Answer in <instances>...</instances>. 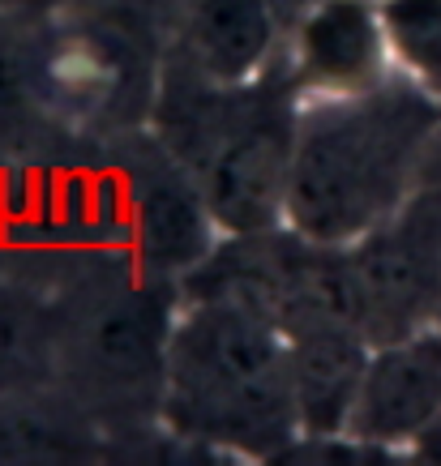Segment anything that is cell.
I'll use <instances>...</instances> for the list:
<instances>
[{
    "instance_id": "9c48e42d",
    "label": "cell",
    "mask_w": 441,
    "mask_h": 466,
    "mask_svg": "<svg viewBox=\"0 0 441 466\" xmlns=\"http://www.w3.org/2000/svg\"><path fill=\"white\" fill-rule=\"evenodd\" d=\"M274 30L271 0H189V56L223 86L249 82L266 65Z\"/></svg>"
},
{
    "instance_id": "30bf717a",
    "label": "cell",
    "mask_w": 441,
    "mask_h": 466,
    "mask_svg": "<svg viewBox=\"0 0 441 466\" xmlns=\"http://www.w3.org/2000/svg\"><path fill=\"white\" fill-rule=\"evenodd\" d=\"M171 329L163 321L155 299L125 296L108 304L90 325V355L103 372L116 377H138L142 368L168 360Z\"/></svg>"
},
{
    "instance_id": "6da1fadb",
    "label": "cell",
    "mask_w": 441,
    "mask_h": 466,
    "mask_svg": "<svg viewBox=\"0 0 441 466\" xmlns=\"http://www.w3.org/2000/svg\"><path fill=\"white\" fill-rule=\"evenodd\" d=\"M433 137L428 90L330 95L296 120L287 227L304 244H352L369 236L399 198L403 176L420 163Z\"/></svg>"
},
{
    "instance_id": "ba28073f",
    "label": "cell",
    "mask_w": 441,
    "mask_h": 466,
    "mask_svg": "<svg viewBox=\"0 0 441 466\" xmlns=\"http://www.w3.org/2000/svg\"><path fill=\"white\" fill-rule=\"evenodd\" d=\"M214 214L206 206L201 180H189L176 167L155 171L133 201V240L146 266L193 269L210 257Z\"/></svg>"
},
{
    "instance_id": "7a4b0ae2",
    "label": "cell",
    "mask_w": 441,
    "mask_h": 466,
    "mask_svg": "<svg viewBox=\"0 0 441 466\" xmlns=\"http://www.w3.org/2000/svg\"><path fill=\"white\" fill-rule=\"evenodd\" d=\"M168 381L176 420L236 450L283 445L296 424L287 339L266 309L210 296L171 329Z\"/></svg>"
},
{
    "instance_id": "5bb4252c",
    "label": "cell",
    "mask_w": 441,
    "mask_h": 466,
    "mask_svg": "<svg viewBox=\"0 0 441 466\" xmlns=\"http://www.w3.org/2000/svg\"><path fill=\"white\" fill-rule=\"evenodd\" d=\"M420 158H428V171H433V193H428V218H425V223L441 236V133H437V128H433L428 150Z\"/></svg>"
},
{
    "instance_id": "3957f363",
    "label": "cell",
    "mask_w": 441,
    "mask_h": 466,
    "mask_svg": "<svg viewBox=\"0 0 441 466\" xmlns=\"http://www.w3.org/2000/svg\"><path fill=\"white\" fill-rule=\"evenodd\" d=\"M292 146H296V125L266 107H253L231 120L223 142L214 146L210 163L198 176L214 223L228 236L257 240L283 223Z\"/></svg>"
},
{
    "instance_id": "8fae6325",
    "label": "cell",
    "mask_w": 441,
    "mask_h": 466,
    "mask_svg": "<svg viewBox=\"0 0 441 466\" xmlns=\"http://www.w3.org/2000/svg\"><path fill=\"white\" fill-rule=\"evenodd\" d=\"M390 52L415 86L441 99V0H377Z\"/></svg>"
},
{
    "instance_id": "4fadbf2b",
    "label": "cell",
    "mask_w": 441,
    "mask_h": 466,
    "mask_svg": "<svg viewBox=\"0 0 441 466\" xmlns=\"http://www.w3.org/2000/svg\"><path fill=\"white\" fill-rule=\"evenodd\" d=\"M26 317L14 309V304H5L0 299V377H9L17 368V360H22V351H26Z\"/></svg>"
},
{
    "instance_id": "8992f818",
    "label": "cell",
    "mask_w": 441,
    "mask_h": 466,
    "mask_svg": "<svg viewBox=\"0 0 441 466\" xmlns=\"http://www.w3.org/2000/svg\"><path fill=\"white\" fill-rule=\"evenodd\" d=\"M296 69L322 95H360L395 60L377 0H317L296 26Z\"/></svg>"
},
{
    "instance_id": "7c38bea8",
    "label": "cell",
    "mask_w": 441,
    "mask_h": 466,
    "mask_svg": "<svg viewBox=\"0 0 441 466\" xmlns=\"http://www.w3.org/2000/svg\"><path fill=\"white\" fill-rule=\"evenodd\" d=\"M30 86H35V65H30L26 47L14 39H0V125L26 107Z\"/></svg>"
},
{
    "instance_id": "5b68a950",
    "label": "cell",
    "mask_w": 441,
    "mask_h": 466,
    "mask_svg": "<svg viewBox=\"0 0 441 466\" xmlns=\"http://www.w3.org/2000/svg\"><path fill=\"white\" fill-rule=\"evenodd\" d=\"M364 296V329L407 339L441 299V236L428 223H377L352 253Z\"/></svg>"
},
{
    "instance_id": "277c9868",
    "label": "cell",
    "mask_w": 441,
    "mask_h": 466,
    "mask_svg": "<svg viewBox=\"0 0 441 466\" xmlns=\"http://www.w3.org/2000/svg\"><path fill=\"white\" fill-rule=\"evenodd\" d=\"M441 420V334L415 329L373 347L347 437L356 445H415Z\"/></svg>"
},
{
    "instance_id": "9a60e30c",
    "label": "cell",
    "mask_w": 441,
    "mask_h": 466,
    "mask_svg": "<svg viewBox=\"0 0 441 466\" xmlns=\"http://www.w3.org/2000/svg\"><path fill=\"white\" fill-rule=\"evenodd\" d=\"M313 5H317V0H271L274 17H279V26H296V22L309 14Z\"/></svg>"
},
{
    "instance_id": "52a82bcc",
    "label": "cell",
    "mask_w": 441,
    "mask_h": 466,
    "mask_svg": "<svg viewBox=\"0 0 441 466\" xmlns=\"http://www.w3.org/2000/svg\"><path fill=\"white\" fill-rule=\"evenodd\" d=\"M373 347L356 325H300L287 339V381L304 437H343Z\"/></svg>"
}]
</instances>
